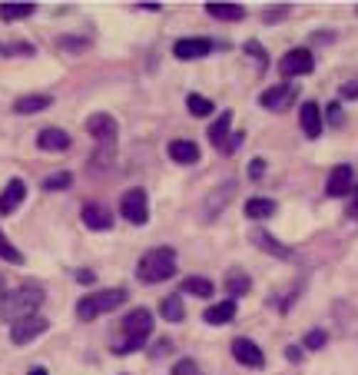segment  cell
Masks as SVG:
<instances>
[{"label": "cell", "instance_id": "obj_1", "mask_svg": "<svg viewBox=\"0 0 358 375\" xmlns=\"http://www.w3.org/2000/svg\"><path fill=\"white\" fill-rule=\"evenodd\" d=\"M40 306H43V289L40 286H20V289H14V292H4V296H0V316L10 319V322L33 319Z\"/></svg>", "mask_w": 358, "mask_h": 375}, {"label": "cell", "instance_id": "obj_2", "mask_svg": "<svg viewBox=\"0 0 358 375\" xmlns=\"http://www.w3.org/2000/svg\"><path fill=\"white\" fill-rule=\"evenodd\" d=\"M149 332H153V312H149V309H133V312L123 319V336L126 339L113 349V352H117V356H130L133 349H139L146 339H149Z\"/></svg>", "mask_w": 358, "mask_h": 375}, {"label": "cell", "instance_id": "obj_3", "mask_svg": "<svg viewBox=\"0 0 358 375\" xmlns=\"http://www.w3.org/2000/svg\"><path fill=\"white\" fill-rule=\"evenodd\" d=\"M176 272V252L169 246H159V250H149L136 266V276L143 282H163Z\"/></svg>", "mask_w": 358, "mask_h": 375}, {"label": "cell", "instance_id": "obj_4", "mask_svg": "<svg viewBox=\"0 0 358 375\" xmlns=\"http://www.w3.org/2000/svg\"><path fill=\"white\" fill-rule=\"evenodd\" d=\"M123 299H126V289H103V292H93V296L80 299V306H77L80 322H93L103 312H113L117 306H123Z\"/></svg>", "mask_w": 358, "mask_h": 375}, {"label": "cell", "instance_id": "obj_5", "mask_svg": "<svg viewBox=\"0 0 358 375\" xmlns=\"http://www.w3.org/2000/svg\"><path fill=\"white\" fill-rule=\"evenodd\" d=\"M120 212L123 220H130L133 226H143L149 220V202H146V190H126L120 200Z\"/></svg>", "mask_w": 358, "mask_h": 375}, {"label": "cell", "instance_id": "obj_6", "mask_svg": "<svg viewBox=\"0 0 358 375\" xmlns=\"http://www.w3.org/2000/svg\"><path fill=\"white\" fill-rule=\"evenodd\" d=\"M312 70H315V60H312V50H305V47L289 50V53L279 60L282 77H305V73H312Z\"/></svg>", "mask_w": 358, "mask_h": 375}, {"label": "cell", "instance_id": "obj_7", "mask_svg": "<svg viewBox=\"0 0 358 375\" xmlns=\"http://www.w3.org/2000/svg\"><path fill=\"white\" fill-rule=\"evenodd\" d=\"M47 326H50V322L43 316L20 319V322H14V326H10V342H14V346H30L37 336H43V332H47Z\"/></svg>", "mask_w": 358, "mask_h": 375}, {"label": "cell", "instance_id": "obj_8", "mask_svg": "<svg viewBox=\"0 0 358 375\" xmlns=\"http://www.w3.org/2000/svg\"><path fill=\"white\" fill-rule=\"evenodd\" d=\"M87 133L93 136L100 146L113 150V143H117V120H113L110 113H93L87 120Z\"/></svg>", "mask_w": 358, "mask_h": 375}, {"label": "cell", "instance_id": "obj_9", "mask_svg": "<svg viewBox=\"0 0 358 375\" xmlns=\"http://www.w3.org/2000/svg\"><path fill=\"white\" fill-rule=\"evenodd\" d=\"M355 173H352V166H335V170H332L329 173V183H325V192H329L332 200H339V196H349L352 190H355Z\"/></svg>", "mask_w": 358, "mask_h": 375}, {"label": "cell", "instance_id": "obj_10", "mask_svg": "<svg viewBox=\"0 0 358 375\" xmlns=\"http://www.w3.org/2000/svg\"><path fill=\"white\" fill-rule=\"evenodd\" d=\"M233 356L239 366H249V369H262L265 366V356H262V349L252 342V339H236L233 342Z\"/></svg>", "mask_w": 358, "mask_h": 375}, {"label": "cell", "instance_id": "obj_11", "mask_svg": "<svg viewBox=\"0 0 358 375\" xmlns=\"http://www.w3.org/2000/svg\"><path fill=\"white\" fill-rule=\"evenodd\" d=\"M209 50H213V43L206 37H186V40H176L173 43L176 60H199V57H206Z\"/></svg>", "mask_w": 358, "mask_h": 375}, {"label": "cell", "instance_id": "obj_12", "mask_svg": "<svg viewBox=\"0 0 358 375\" xmlns=\"http://www.w3.org/2000/svg\"><path fill=\"white\" fill-rule=\"evenodd\" d=\"M37 146L47 150V153H63V150H70V133L57 130V126H47V130L37 133Z\"/></svg>", "mask_w": 358, "mask_h": 375}, {"label": "cell", "instance_id": "obj_13", "mask_svg": "<svg viewBox=\"0 0 358 375\" xmlns=\"http://www.w3.org/2000/svg\"><path fill=\"white\" fill-rule=\"evenodd\" d=\"M292 96H295V87H289V83H279V87H272V90H265V93L259 96V103L265 106V110H285V106L292 103Z\"/></svg>", "mask_w": 358, "mask_h": 375}, {"label": "cell", "instance_id": "obj_14", "mask_svg": "<svg viewBox=\"0 0 358 375\" xmlns=\"http://www.w3.org/2000/svg\"><path fill=\"white\" fill-rule=\"evenodd\" d=\"M23 196H27V183L23 180H10L7 190L0 192V216H10L23 202Z\"/></svg>", "mask_w": 358, "mask_h": 375}, {"label": "cell", "instance_id": "obj_15", "mask_svg": "<svg viewBox=\"0 0 358 375\" xmlns=\"http://www.w3.org/2000/svg\"><path fill=\"white\" fill-rule=\"evenodd\" d=\"M299 123H302V133L309 136V140H319L322 136V110L315 103H302Z\"/></svg>", "mask_w": 358, "mask_h": 375}, {"label": "cell", "instance_id": "obj_16", "mask_svg": "<svg viewBox=\"0 0 358 375\" xmlns=\"http://www.w3.org/2000/svg\"><path fill=\"white\" fill-rule=\"evenodd\" d=\"M83 222H87V230H110L113 226V216H110L107 206H97V202H90V206H83Z\"/></svg>", "mask_w": 358, "mask_h": 375}, {"label": "cell", "instance_id": "obj_17", "mask_svg": "<svg viewBox=\"0 0 358 375\" xmlns=\"http://www.w3.org/2000/svg\"><path fill=\"white\" fill-rule=\"evenodd\" d=\"M203 319L209 322V326H226V322H233L236 319V302L233 299H223V302H216V306L206 309Z\"/></svg>", "mask_w": 358, "mask_h": 375}, {"label": "cell", "instance_id": "obj_18", "mask_svg": "<svg viewBox=\"0 0 358 375\" xmlns=\"http://www.w3.org/2000/svg\"><path fill=\"white\" fill-rule=\"evenodd\" d=\"M169 156H173L176 163H196L199 160V146L193 143V140H173L169 143Z\"/></svg>", "mask_w": 358, "mask_h": 375}, {"label": "cell", "instance_id": "obj_19", "mask_svg": "<svg viewBox=\"0 0 358 375\" xmlns=\"http://www.w3.org/2000/svg\"><path fill=\"white\" fill-rule=\"evenodd\" d=\"M53 103L47 93H30V96H20L17 103H14V110L17 113H23V116H30V113H40V110H47V106Z\"/></svg>", "mask_w": 358, "mask_h": 375}, {"label": "cell", "instance_id": "obj_20", "mask_svg": "<svg viewBox=\"0 0 358 375\" xmlns=\"http://www.w3.org/2000/svg\"><path fill=\"white\" fill-rule=\"evenodd\" d=\"M229 126H233V113H229V110H223L219 120L209 126V140H213L219 150H226V143H229Z\"/></svg>", "mask_w": 358, "mask_h": 375}, {"label": "cell", "instance_id": "obj_21", "mask_svg": "<svg viewBox=\"0 0 358 375\" xmlns=\"http://www.w3.org/2000/svg\"><path fill=\"white\" fill-rule=\"evenodd\" d=\"M252 242H259L262 250L272 252V256H279V260H292V250H285L279 240H272L265 230H256V232H252Z\"/></svg>", "mask_w": 358, "mask_h": 375}, {"label": "cell", "instance_id": "obj_22", "mask_svg": "<svg viewBox=\"0 0 358 375\" xmlns=\"http://www.w3.org/2000/svg\"><path fill=\"white\" fill-rule=\"evenodd\" d=\"M206 14L216 20H229V24L246 17V10H242L239 4H206Z\"/></svg>", "mask_w": 358, "mask_h": 375}, {"label": "cell", "instance_id": "obj_23", "mask_svg": "<svg viewBox=\"0 0 358 375\" xmlns=\"http://www.w3.org/2000/svg\"><path fill=\"white\" fill-rule=\"evenodd\" d=\"M159 316L166 319V322H183L186 319V306L179 296H166L163 302H159Z\"/></svg>", "mask_w": 358, "mask_h": 375}, {"label": "cell", "instance_id": "obj_24", "mask_svg": "<svg viewBox=\"0 0 358 375\" xmlns=\"http://www.w3.org/2000/svg\"><path fill=\"white\" fill-rule=\"evenodd\" d=\"M226 289H229V299L236 302L239 296H246V292H249V276H246L242 269H233L229 276H226Z\"/></svg>", "mask_w": 358, "mask_h": 375}, {"label": "cell", "instance_id": "obj_25", "mask_svg": "<svg viewBox=\"0 0 358 375\" xmlns=\"http://www.w3.org/2000/svg\"><path fill=\"white\" fill-rule=\"evenodd\" d=\"M272 212H275V202L272 200H249L246 202V216H249V220H269Z\"/></svg>", "mask_w": 358, "mask_h": 375}, {"label": "cell", "instance_id": "obj_26", "mask_svg": "<svg viewBox=\"0 0 358 375\" xmlns=\"http://www.w3.org/2000/svg\"><path fill=\"white\" fill-rule=\"evenodd\" d=\"M183 292H193V296L209 299V296H213V282L203 279V276H189V279L183 282Z\"/></svg>", "mask_w": 358, "mask_h": 375}, {"label": "cell", "instance_id": "obj_27", "mask_svg": "<svg viewBox=\"0 0 358 375\" xmlns=\"http://www.w3.org/2000/svg\"><path fill=\"white\" fill-rule=\"evenodd\" d=\"M33 14V4H0V17L4 20H23Z\"/></svg>", "mask_w": 358, "mask_h": 375}, {"label": "cell", "instance_id": "obj_28", "mask_svg": "<svg viewBox=\"0 0 358 375\" xmlns=\"http://www.w3.org/2000/svg\"><path fill=\"white\" fill-rule=\"evenodd\" d=\"M233 190H236V183L219 186V190H216V196L209 200V206H206V212H209V216H216V212H219V206H226V202L233 200Z\"/></svg>", "mask_w": 358, "mask_h": 375}, {"label": "cell", "instance_id": "obj_29", "mask_svg": "<svg viewBox=\"0 0 358 375\" xmlns=\"http://www.w3.org/2000/svg\"><path fill=\"white\" fill-rule=\"evenodd\" d=\"M186 106H189V113L193 116H209L213 113V100H206V96H199V93L186 96Z\"/></svg>", "mask_w": 358, "mask_h": 375}, {"label": "cell", "instance_id": "obj_30", "mask_svg": "<svg viewBox=\"0 0 358 375\" xmlns=\"http://www.w3.org/2000/svg\"><path fill=\"white\" fill-rule=\"evenodd\" d=\"M0 260H7V262H14V266H20L23 262V256H20V250H14L10 246V240L0 232Z\"/></svg>", "mask_w": 358, "mask_h": 375}, {"label": "cell", "instance_id": "obj_31", "mask_svg": "<svg viewBox=\"0 0 358 375\" xmlns=\"http://www.w3.org/2000/svg\"><path fill=\"white\" fill-rule=\"evenodd\" d=\"M73 183V176L70 173H57V176H47V180H43V190H67V186Z\"/></svg>", "mask_w": 358, "mask_h": 375}, {"label": "cell", "instance_id": "obj_32", "mask_svg": "<svg viewBox=\"0 0 358 375\" xmlns=\"http://www.w3.org/2000/svg\"><path fill=\"white\" fill-rule=\"evenodd\" d=\"M173 375H203V372L196 369L193 359H183V362H176V366H173Z\"/></svg>", "mask_w": 358, "mask_h": 375}, {"label": "cell", "instance_id": "obj_33", "mask_svg": "<svg viewBox=\"0 0 358 375\" xmlns=\"http://www.w3.org/2000/svg\"><path fill=\"white\" fill-rule=\"evenodd\" d=\"M325 346V332L322 329H312L309 336H305V349H322Z\"/></svg>", "mask_w": 358, "mask_h": 375}, {"label": "cell", "instance_id": "obj_34", "mask_svg": "<svg viewBox=\"0 0 358 375\" xmlns=\"http://www.w3.org/2000/svg\"><path fill=\"white\" fill-rule=\"evenodd\" d=\"M262 173H265V160H252V163H249V176H252V180H259Z\"/></svg>", "mask_w": 358, "mask_h": 375}, {"label": "cell", "instance_id": "obj_35", "mask_svg": "<svg viewBox=\"0 0 358 375\" xmlns=\"http://www.w3.org/2000/svg\"><path fill=\"white\" fill-rule=\"evenodd\" d=\"M329 123H332V126H342V106H339V103L329 106Z\"/></svg>", "mask_w": 358, "mask_h": 375}, {"label": "cell", "instance_id": "obj_36", "mask_svg": "<svg viewBox=\"0 0 358 375\" xmlns=\"http://www.w3.org/2000/svg\"><path fill=\"white\" fill-rule=\"evenodd\" d=\"M349 220H358V186L352 190V202H349Z\"/></svg>", "mask_w": 358, "mask_h": 375}, {"label": "cell", "instance_id": "obj_37", "mask_svg": "<svg viewBox=\"0 0 358 375\" xmlns=\"http://www.w3.org/2000/svg\"><path fill=\"white\" fill-rule=\"evenodd\" d=\"M342 96H349V100H358V83H345V87H342Z\"/></svg>", "mask_w": 358, "mask_h": 375}, {"label": "cell", "instance_id": "obj_38", "mask_svg": "<svg viewBox=\"0 0 358 375\" xmlns=\"http://www.w3.org/2000/svg\"><path fill=\"white\" fill-rule=\"evenodd\" d=\"M285 356H289V362H299V359H302V349H299V346H289V349H285Z\"/></svg>", "mask_w": 358, "mask_h": 375}, {"label": "cell", "instance_id": "obj_39", "mask_svg": "<svg viewBox=\"0 0 358 375\" xmlns=\"http://www.w3.org/2000/svg\"><path fill=\"white\" fill-rule=\"evenodd\" d=\"M77 279H80V282H93V279H97V276H93V272H90V269H80V272H77Z\"/></svg>", "mask_w": 358, "mask_h": 375}, {"label": "cell", "instance_id": "obj_40", "mask_svg": "<svg viewBox=\"0 0 358 375\" xmlns=\"http://www.w3.org/2000/svg\"><path fill=\"white\" fill-rule=\"evenodd\" d=\"M30 375H47V369H30Z\"/></svg>", "mask_w": 358, "mask_h": 375}, {"label": "cell", "instance_id": "obj_41", "mask_svg": "<svg viewBox=\"0 0 358 375\" xmlns=\"http://www.w3.org/2000/svg\"><path fill=\"white\" fill-rule=\"evenodd\" d=\"M0 296H4V276H0Z\"/></svg>", "mask_w": 358, "mask_h": 375}]
</instances>
